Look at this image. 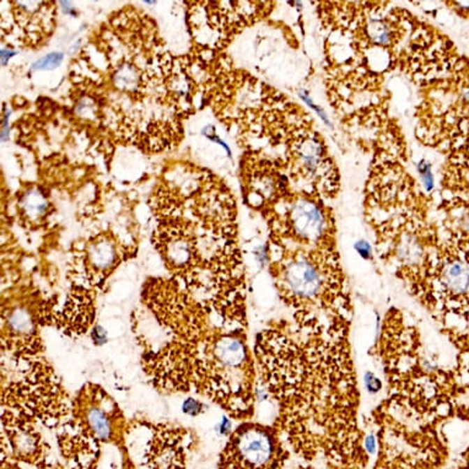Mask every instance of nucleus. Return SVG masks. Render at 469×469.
Wrapping results in <instances>:
<instances>
[{"instance_id": "7ed1b4c3", "label": "nucleus", "mask_w": 469, "mask_h": 469, "mask_svg": "<svg viewBox=\"0 0 469 469\" xmlns=\"http://www.w3.org/2000/svg\"><path fill=\"white\" fill-rule=\"evenodd\" d=\"M165 188L156 195L154 247L171 279L230 327L248 329L247 279L241 255L234 200L209 174L198 184Z\"/></svg>"}, {"instance_id": "f8f14e48", "label": "nucleus", "mask_w": 469, "mask_h": 469, "mask_svg": "<svg viewBox=\"0 0 469 469\" xmlns=\"http://www.w3.org/2000/svg\"><path fill=\"white\" fill-rule=\"evenodd\" d=\"M144 441L143 469H186V459L193 438L188 429L171 423L140 422Z\"/></svg>"}, {"instance_id": "20e7f679", "label": "nucleus", "mask_w": 469, "mask_h": 469, "mask_svg": "<svg viewBox=\"0 0 469 469\" xmlns=\"http://www.w3.org/2000/svg\"><path fill=\"white\" fill-rule=\"evenodd\" d=\"M368 354L378 362L386 396L380 404L418 426H442L454 418L466 392L457 367L435 360L418 325L397 306L383 313Z\"/></svg>"}, {"instance_id": "ddd939ff", "label": "nucleus", "mask_w": 469, "mask_h": 469, "mask_svg": "<svg viewBox=\"0 0 469 469\" xmlns=\"http://www.w3.org/2000/svg\"><path fill=\"white\" fill-rule=\"evenodd\" d=\"M1 409L3 436H6L14 457L36 466L43 463L50 446L37 430V423L9 409Z\"/></svg>"}, {"instance_id": "2eb2a0df", "label": "nucleus", "mask_w": 469, "mask_h": 469, "mask_svg": "<svg viewBox=\"0 0 469 469\" xmlns=\"http://www.w3.org/2000/svg\"><path fill=\"white\" fill-rule=\"evenodd\" d=\"M22 208L25 214L29 216V219L36 220L40 219L42 215L46 214L47 204L46 199L42 197L41 193L38 192H31L30 194L25 195L24 202H22Z\"/></svg>"}, {"instance_id": "9d476101", "label": "nucleus", "mask_w": 469, "mask_h": 469, "mask_svg": "<svg viewBox=\"0 0 469 469\" xmlns=\"http://www.w3.org/2000/svg\"><path fill=\"white\" fill-rule=\"evenodd\" d=\"M289 459L290 449L273 424L246 420L226 440L219 469H283Z\"/></svg>"}, {"instance_id": "aec40b11", "label": "nucleus", "mask_w": 469, "mask_h": 469, "mask_svg": "<svg viewBox=\"0 0 469 469\" xmlns=\"http://www.w3.org/2000/svg\"><path fill=\"white\" fill-rule=\"evenodd\" d=\"M295 469H318V468H316V467H313L312 464L306 463V464H301V466H299V467H297V468Z\"/></svg>"}, {"instance_id": "0eeeda50", "label": "nucleus", "mask_w": 469, "mask_h": 469, "mask_svg": "<svg viewBox=\"0 0 469 469\" xmlns=\"http://www.w3.org/2000/svg\"><path fill=\"white\" fill-rule=\"evenodd\" d=\"M11 364L17 376L3 381L1 408L51 430L61 429L70 417L72 399L51 364L45 357Z\"/></svg>"}, {"instance_id": "a211bd4d", "label": "nucleus", "mask_w": 469, "mask_h": 469, "mask_svg": "<svg viewBox=\"0 0 469 469\" xmlns=\"http://www.w3.org/2000/svg\"><path fill=\"white\" fill-rule=\"evenodd\" d=\"M202 409H203V404L192 398L187 399V402L184 404V412L191 415H198L199 413H202Z\"/></svg>"}, {"instance_id": "6e6552de", "label": "nucleus", "mask_w": 469, "mask_h": 469, "mask_svg": "<svg viewBox=\"0 0 469 469\" xmlns=\"http://www.w3.org/2000/svg\"><path fill=\"white\" fill-rule=\"evenodd\" d=\"M53 305V301L42 300L36 291L13 294L8 301L3 300L1 349L10 362L43 357L40 328L47 326Z\"/></svg>"}, {"instance_id": "f3484780", "label": "nucleus", "mask_w": 469, "mask_h": 469, "mask_svg": "<svg viewBox=\"0 0 469 469\" xmlns=\"http://www.w3.org/2000/svg\"><path fill=\"white\" fill-rule=\"evenodd\" d=\"M419 172L422 174V179H423L426 189L431 191L433 187V177L431 174V170H430V165L425 160L419 163Z\"/></svg>"}, {"instance_id": "423d86ee", "label": "nucleus", "mask_w": 469, "mask_h": 469, "mask_svg": "<svg viewBox=\"0 0 469 469\" xmlns=\"http://www.w3.org/2000/svg\"><path fill=\"white\" fill-rule=\"evenodd\" d=\"M116 401L101 386L87 382L72 399V412L58 429L64 457L89 469L96 459L100 445L126 440L128 423Z\"/></svg>"}, {"instance_id": "1a4fd4ad", "label": "nucleus", "mask_w": 469, "mask_h": 469, "mask_svg": "<svg viewBox=\"0 0 469 469\" xmlns=\"http://www.w3.org/2000/svg\"><path fill=\"white\" fill-rule=\"evenodd\" d=\"M430 294L435 321L444 327L449 318H459L469 325V252L456 246L438 247Z\"/></svg>"}, {"instance_id": "4468645a", "label": "nucleus", "mask_w": 469, "mask_h": 469, "mask_svg": "<svg viewBox=\"0 0 469 469\" xmlns=\"http://www.w3.org/2000/svg\"><path fill=\"white\" fill-rule=\"evenodd\" d=\"M97 292L72 286L64 305L52 308L47 326H54L70 337H80L94 325L96 316Z\"/></svg>"}, {"instance_id": "f257e3e1", "label": "nucleus", "mask_w": 469, "mask_h": 469, "mask_svg": "<svg viewBox=\"0 0 469 469\" xmlns=\"http://www.w3.org/2000/svg\"><path fill=\"white\" fill-rule=\"evenodd\" d=\"M352 322L276 318L253 342L258 383L276 405L273 425L306 463L366 469Z\"/></svg>"}, {"instance_id": "f03ea898", "label": "nucleus", "mask_w": 469, "mask_h": 469, "mask_svg": "<svg viewBox=\"0 0 469 469\" xmlns=\"http://www.w3.org/2000/svg\"><path fill=\"white\" fill-rule=\"evenodd\" d=\"M144 373L160 392L194 393L253 420L258 373L248 329L230 327L177 281L150 278L133 313Z\"/></svg>"}, {"instance_id": "dca6fc26", "label": "nucleus", "mask_w": 469, "mask_h": 469, "mask_svg": "<svg viewBox=\"0 0 469 469\" xmlns=\"http://www.w3.org/2000/svg\"><path fill=\"white\" fill-rule=\"evenodd\" d=\"M61 61H63V53L53 52V53H50L46 57L41 58L40 61H37L32 66V69L34 70H51V69H54L57 66H61Z\"/></svg>"}, {"instance_id": "39448f33", "label": "nucleus", "mask_w": 469, "mask_h": 469, "mask_svg": "<svg viewBox=\"0 0 469 469\" xmlns=\"http://www.w3.org/2000/svg\"><path fill=\"white\" fill-rule=\"evenodd\" d=\"M269 245V271L291 318L352 322V288L337 246Z\"/></svg>"}, {"instance_id": "9b49d317", "label": "nucleus", "mask_w": 469, "mask_h": 469, "mask_svg": "<svg viewBox=\"0 0 469 469\" xmlns=\"http://www.w3.org/2000/svg\"><path fill=\"white\" fill-rule=\"evenodd\" d=\"M124 247L113 234H98L82 244L73 253L69 267L72 286L97 291L124 260Z\"/></svg>"}, {"instance_id": "6ab92c4d", "label": "nucleus", "mask_w": 469, "mask_h": 469, "mask_svg": "<svg viewBox=\"0 0 469 469\" xmlns=\"http://www.w3.org/2000/svg\"><path fill=\"white\" fill-rule=\"evenodd\" d=\"M462 469H469V447L463 454V466Z\"/></svg>"}]
</instances>
